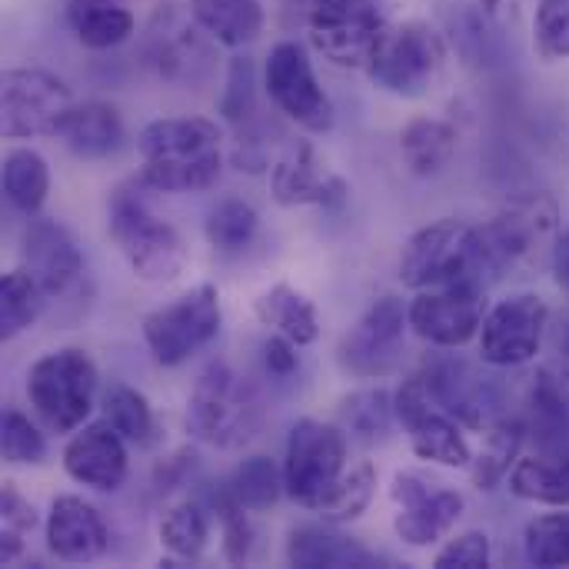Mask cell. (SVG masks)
Returning a JSON list of instances; mask_svg holds the SVG:
<instances>
[{
    "label": "cell",
    "mask_w": 569,
    "mask_h": 569,
    "mask_svg": "<svg viewBox=\"0 0 569 569\" xmlns=\"http://www.w3.org/2000/svg\"><path fill=\"white\" fill-rule=\"evenodd\" d=\"M560 227V207L547 190H527L507 200L483 227V260L487 273H513L537 267L547 253L553 257Z\"/></svg>",
    "instance_id": "obj_4"
},
{
    "label": "cell",
    "mask_w": 569,
    "mask_h": 569,
    "mask_svg": "<svg viewBox=\"0 0 569 569\" xmlns=\"http://www.w3.org/2000/svg\"><path fill=\"white\" fill-rule=\"evenodd\" d=\"M343 470H347L343 430L310 417L293 423L283 457V487L293 503L317 510V503L333 490Z\"/></svg>",
    "instance_id": "obj_10"
},
{
    "label": "cell",
    "mask_w": 569,
    "mask_h": 569,
    "mask_svg": "<svg viewBox=\"0 0 569 569\" xmlns=\"http://www.w3.org/2000/svg\"><path fill=\"white\" fill-rule=\"evenodd\" d=\"M220 127L207 117H160L140 130V180L163 193L207 190L220 177Z\"/></svg>",
    "instance_id": "obj_1"
},
{
    "label": "cell",
    "mask_w": 569,
    "mask_h": 569,
    "mask_svg": "<svg viewBox=\"0 0 569 569\" xmlns=\"http://www.w3.org/2000/svg\"><path fill=\"white\" fill-rule=\"evenodd\" d=\"M510 493L543 507H569V457H520L510 470Z\"/></svg>",
    "instance_id": "obj_27"
},
{
    "label": "cell",
    "mask_w": 569,
    "mask_h": 569,
    "mask_svg": "<svg viewBox=\"0 0 569 569\" xmlns=\"http://www.w3.org/2000/svg\"><path fill=\"white\" fill-rule=\"evenodd\" d=\"M70 23H73V33L83 47L90 50H110L117 43H123L137 20L127 7L120 3H97V7H87V10H77V13H67Z\"/></svg>",
    "instance_id": "obj_36"
},
{
    "label": "cell",
    "mask_w": 569,
    "mask_h": 569,
    "mask_svg": "<svg viewBox=\"0 0 569 569\" xmlns=\"http://www.w3.org/2000/svg\"><path fill=\"white\" fill-rule=\"evenodd\" d=\"M97 3H110V0H70L67 13H77V10H87V7H97Z\"/></svg>",
    "instance_id": "obj_48"
},
{
    "label": "cell",
    "mask_w": 569,
    "mask_h": 569,
    "mask_svg": "<svg viewBox=\"0 0 569 569\" xmlns=\"http://www.w3.org/2000/svg\"><path fill=\"white\" fill-rule=\"evenodd\" d=\"M0 450L3 460L13 467H37L47 457V440L30 417L10 407L0 420Z\"/></svg>",
    "instance_id": "obj_41"
},
{
    "label": "cell",
    "mask_w": 569,
    "mask_h": 569,
    "mask_svg": "<svg viewBox=\"0 0 569 569\" xmlns=\"http://www.w3.org/2000/svg\"><path fill=\"white\" fill-rule=\"evenodd\" d=\"M287 563L303 569L320 567H377V557L330 527H297L287 537Z\"/></svg>",
    "instance_id": "obj_22"
},
{
    "label": "cell",
    "mask_w": 569,
    "mask_h": 569,
    "mask_svg": "<svg viewBox=\"0 0 569 569\" xmlns=\"http://www.w3.org/2000/svg\"><path fill=\"white\" fill-rule=\"evenodd\" d=\"M97 397V367L80 347L43 353L27 373V400L47 433H77Z\"/></svg>",
    "instance_id": "obj_6"
},
{
    "label": "cell",
    "mask_w": 569,
    "mask_h": 569,
    "mask_svg": "<svg viewBox=\"0 0 569 569\" xmlns=\"http://www.w3.org/2000/svg\"><path fill=\"white\" fill-rule=\"evenodd\" d=\"M263 87L273 107L307 133H327L333 127V103L320 87L313 60L303 43L280 40L270 50L263 67Z\"/></svg>",
    "instance_id": "obj_11"
},
{
    "label": "cell",
    "mask_w": 569,
    "mask_h": 569,
    "mask_svg": "<svg viewBox=\"0 0 569 569\" xmlns=\"http://www.w3.org/2000/svg\"><path fill=\"white\" fill-rule=\"evenodd\" d=\"M410 330L443 350H457L480 337L487 320V287L483 280H460L443 287L417 290L407 307Z\"/></svg>",
    "instance_id": "obj_12"
},
{
    "label": "cell",
    "mask_w": 569,
    "mask_h": 569,
    "mask_svg": "<svg viewBox=\"0 0 569 569\" xmlns=\"http://www.w3.org/2000/svg\"><path fill=\"white\" fill-rule=\"evenodd\" d=\"M190 17L223 47H247L263 30L260 0H187Z\"/></svg>",
    "instance_id": "obj_25"
},
{
    "label": "cell",
    "mask_w": 569,
    "mask_h": 569,
    "mask_svg": "<svg viewBox=\"0 0 569 569\" xmlns=\"http://www.w3.org/2000/svg\"><path fill=\"white\" fill-rule=\"evenodd\" d=\"M393 407H397V420L403 423L407 440L420 460L437 463V467L470 470L473 450L460 430V420L433 400L423 377L403 380V387L393 397Z\"/></svg>",
    "instance_id": "obj_14"
},
{
    "label": "cell",
    "mask_w": 569,
    "mask_h": 569,
    "mask_svg": "<svg viewBox=\"0 0 569 569\" xmlns=\"http://www.w3.org/2000/svg\"><path fill=\"white\" fill-rule=\"evenodd\" d=\"M397 417L393 397L387 390H357L343 400L340 407V423L343 430L360 440V443H377L390 433V423Z\"/></svg>",
    "instance_id": "obj_34"
},
{
    "label": "cell",
    "mask_w": 569,
    "mask_h": 569,
    "mask_svg": "<svg viewBox=\"0 0 569 569\" xmlns=\"http://www.w3.org/2000/svg\"><path fill=\"white\" fill-rule=\"evenodd\" d=\"M523 437H527V427L520 420H497V423H490L483 430V447L473 453V463H470L473 487L493 490L510 473V467L520 460Z\"/></svg>",
    "instance_id": "obj_29"
},
{
    "label": "cell",
    "mask_w": 569,
    "mask_h": 569,
    "mask_svg": "<svg viewBox=\"0 0 569 569\" xmlns=\"http://www.w3.org/2000/svg\"><path fill=\"white\" fill-rule=\"evenodd\" d=\"M437 569H483L490 567V537L480 530L460 533L453 537L437 557H433Z\"/></svg>",
    "instance_id": "obj_44"
},
{
    "label": "cell",
    "mask_w": 569,
    "mask_h": 569,
    "mask_svg": "<svg viewBox=\"0 0 569 569\" xmlns=\"http://www.w3.org/2000/svg\"><path fill=\"white\" fill-rule=\"evenodd\" d=\"M3 193L13 210L23 217H37L50 193V170L47 160L30 147H13L3 157Z\"/></svg>",
    "instance_id": "obj_28"
},
{
    "label": "cell",
    "mask_w": 569,
    "mask_h": 569,
    "mask_svg": "<svg viewBox=\"0 0 569 569\" xmlns=\"http://www.w3.org/2000/svg\"><path fill=\"white\" fill-rule=\"evenodd\" d=\"M387 20L373 0H310L307 30L317 53L337 67L367 70Z\"/></svg>",
    "instance_id": "obj_15"
},
{
    "label": "cell",
    "mask_w": 569,
    "mask_h": 569,
    "mask_svg": "<svg viewBox=\"0 0 569 569\" xmlns=\"http://www.w3.org/2000/svg\"><path fill=\"white\" fill-rule=\"evenodd\" d=\"M393 500V530L413 547L427 550L447 540L463 517V497L447 483H433L420 473H397L390 487Z\"/></svg>",
    "instance_id": "obj_16"
},
{
    "label": "cell",
    "mask_w": 569,
    "mask_h": 569,
    "mask_svg": "<svg viewBox=\"0 0 569 569\" xmlns=\"http://www.w3.org/2000/svg\"><path fill=\"white\" fill-rule=\"evenodd\" d=\"M550 310L537 293H513L487 310L480 330V357L490 367H523L540 353Z\"/></svg>",
    "instance_id": "obj_17"
},
{
    "label": "cell",
    "mask_w": 569,
    "mask_h": 569,
    "mask_svg": "<svg viewBox=\"0 0 569 569\" xmlns=\"http://www.w3.org/2000/svg\"><path fill=\"white\" fill-rule=\"evenodd\" d=\"M23 270L33 273V280L47 290V297L70 293L83 277V253L73 240V233L57 220H30L23 230Z\"/></svg>",
    "instance_id": "obj_20"
},
{
    "label": "cell",
    "mask_w": 569,
    "mask_h": 569,
    "mask_svg": "<svg viewBox=\"0 0 569 569\" xmlns=\"http://www.w3.org/2000/svg\"><path fill=\"white\" fill-rule=\"evenodd\" d=\"M220 323H223L220 290L213 283H200L180 293L173 303L147 313L143 340L160 367H180L220 333Z\"/></svg>",
    "instance_id": "obj_9"
},
{
    "label": "cell",
    "mask_w": 569,
    "mask_h": 569,
    "mask_svg": "<svg viewBox=\"0 0 569 569\" xmlns=\"http://www.w3.org/2000/svg\"><path fill=\"white\" fill-rule=\"evenodd\" d=\"M523 550L533 567H569V507L527 523Z\"/></svg>",
    "instance_id": "obj_39"
},
{
    "label": "cell",
    "mask_w": 569,
    "mask_h": 569,
    "mask_svg": "<svg viewBox=\"0 0 569 569\" xmlns=\"http://www.w3.org/2000/svg\"><path fill=\"white\" fill-rule=\"evenodd\" d=\"M407 307L400 297H380L373 300L363 317L343 333L337 347V363L343 373L357 380H380L390 377L403 357V340H407Z\"/></svg>",
    "instance_id": "obj_13"
},
{
    "label": "cell",
    "mask_w": 569,
    "mask_h": 569,
    "mask_svg": "<svg viewBox=\"0 0 569 569\" xmlns=\"http://www.w3.org/2000/svg\"><path fill=\"white\" fill-rule=\"evenodd\" d=\"M457 127L437 117H417L400 133V153L417 177L440 173L457 153Z\"/></svg>",
    "instance_id": "obj_26"
},
{
    "label": "cell",
    "mask_w": 569,
    "mask_h": 569,
    "mask_svg": "<svg viewBox=\"0 0 569 569\" xmlns=\"http://www.w3.org/2000/svg\"><path fill=\"white\" fill-rule=\"evenodd\" d=\"M377 493V470L370 460H357L343 470V477L333 483V490L317 503L313 513L323 517V523H333V527H343V523H353L367 513L370 500Z\"/></svg>",
    "instance_id": "obj_30"
},
{
    "label": "cell",
    "mask_w": 569,
    "mask_h": 569,
    "mask_svg": "<svg viewBox=\"0 0 569 569\" xmlns=\"http://www.w3.org/2000/svg\"><path fill=\"white\" fill-rule=\"evenodd\" d=\"M160 543L177 560H197L210 543V517L200 503L183 500L160 520Z\"/></svg>",
    "instance_id": "obj_35"
},
{
    "label": "cell",
    "mask_w": 569,
    "mask_h": 569,
    "mask_svg": "<svg viewBox=\"0 0 569 569\" xmlns=\"http://www.w3.org/2000/svg\"><path fill=\"white\" fill-rule=\"evenodd\" d=\"M217 513H220V523H223V557L230 563H247L250 550H253V540H257V530L250 523V510H243L230 497V490H223V497L217 500Z\"/></svg>",
    "instance_id": "obj_43"
},
{
    "label": "cell",
    "mask_w": 569,
    "mask_h": 569,
    "mask_svg": "<svg viewBox=\"0 0 569 569\" xmlns=\"http://www.w3.org/2000/svg\"><path fill=\"white\" fill-rule=\"evenodd\" d=\"M63 470L80 487H90L97 493H113L123 487L130 470L127 440L117 433L110 420L83 423L63 450Z\"/></svg>",
    "instance_id": "obj_19"
},
{
    "label": "cell",
    "mask_w": 569,
    "mask_h": 569,
    "mask_svg": "<svg viewBox=\"0 0 569 569\" xmlns=\"http://www.w3.org/2000/svg\"><path fill=\"white\" fill-rule=\"evenodd\" d=\"M47 303V290L33 280L30 270L17 267L10 273H3L0 283V337L13 340L20 337L40 313Z\"/></svg>",
    "instance_id": "obj_31"
},
{
    "label": "cell",
    "mask_w": 569,
    "mask_h": 569,
    "mask_svg": "<svg viewBox=\"0 0 569 569\" xmlns=\"http://www.w3.org/2000/svg\"><path fill=\"white\" fill-rule=\"evenodd\" d=\"M517 7H520V0H480V10H487V17H493V20L517 17Z\"/></svg>",
    "instance_id": "obj_47"
},
{
    "label": "cell",
    "mask_w": 569,
    "mask_h": 569,
    "mask_svg": "<svg viewBox=\"0 0 569 569\" xmlns=\"http://www.w3.org/2000/svg\"><path fill=\"white\" fill-rule=\"evenodd\" d=\"M63 143L70 153H77L80 160H100V157H110L120 140H123V120L117 113L113 103L107 100H87V103H77L70 120L63 123L60 130Z\"/></svg>",
    "instance_id": "obj_23"
},
{
    "label": "cell",
    "mask_w": 569,
    "mask_h": 569,
    "mask_svg": "<svg viewBox=\"0 0 569 569\" xmlns=\"http://www.w3.org/2000/svg\"><path fill=\"white\" fill-rule=\"evenodd\" d=\"M550 263H553V277H557V283H560V287L569 293V227L560 233V237H557V247H553Z\"/></svg>",
    "instance_id": "obj_46"
},
{
    "label": "cell",
    "mask_w": 569,
    "mask_h": 569,
    "mask_svg": "<svg viewBox=\"0 0 569 569\" xmlns=\"http://www.w3.org/2000/svg\"><path fill=\"white\" fill-rule=\"evenodd\" d=\"M110 533L103 517L83 497L63 493L50 503L47 547L63 563H93L107 553Z\"/></svg>",
    "instance_id": "obj_21"
},
{
    "label": "cell",
    "mask_w": 569,
    "mask_h": 569,
    "mask_svg": "<svg viewBox=\"0 0 569 569\" xmlns=\"http://www.w3.org/2000/svg\"><path fill=\"white\" fill-rule=\"evenodd\" d=\"M450 67V50L443 33L427 20L387 23L370 53V80L393 97H427L440 87Z\"/></svg>",
    "instance_id": "obj_3"
},
{
    "label": "cell",
    "mask_w": 569,
    "mask_h": 569,
    "mask_svg": "<svg viewBox=\"0 0 569 569\" xmlns=\"http://www.w3.org/2000/svg\"><path fill=\"white\" fill-rule=\"evenodd\" d=\"M483 273H487V260H483L480 227L450 217L417 230L400 253V280L410 290L483 280Z\"/></svg>",
    "instance_id": "obj_7"
},
{
    "label": "cell",
    "mask_w": 569,
    "mask_h": 569,
    "mask_svg": "<svg viewBox=\"0 0 569 569\" xmlns=\"http://www.w3.org/2000/svg\"><path fill=\"white\" fill-rule=\"evenodd\" d=\"M253 313L267 330L293 340L297 347H310L320 337L317 307L290 283H273L270 290H263L253 303Z\"/></svg>",
    "instance_id": "obj_24"
},
{
    "label": "cell",
    "mask_w": 569,
    "mask_h": 569,
    "mask_svg": "<svg viewBox=\"0 0 569 569\" xmlns=\"http://www.w3.org/2000/svg\"><path fill=\"white\" fill-rule=\"evenodd\" d=\"M103 413L127 443H137V447L153 443L157 420H153V407L147 403V397L140 390H133L127 383H110L103 390Z\"/></svg>",
    "instance_id": "obj_33"
},
{
    "label": "cell",
    "mask_w": 569,
    "mask_h": 569,
    "mask_svg": "<svg viewBox=\"0 0 569 569\" xmlns=\"http://www.w3.org/2000/svg\"><path fill=\"white\" fill-rule=\"evenodd\" d=\"M263 407L257 390L227 363H213L200 373L187 400V430L217 450H240L260 430Z\"/></svg>",
    "instance_id": "obj_5"
},
{
    "label": "cell",
    "mask_w": 569,
    "mask_h": 569,
    "mask_svg": "<svg viewBox=\"0 0 569 569\" xmlns=\"http://www.w3.org/2000/svg\"><path fill=\"white\" fill-rule=\"evenodd\" d=\"M220 113L237 127V137H250L257 123V73L250 57H233L227 87L220 93Z\"/></svg>",
    "instance_id": "obj_38"
},
{
    "label": "cell",
    "mask_w": 569,
    "mask_h": 569,
    "mask_svg": "<svg viewBox=\"0 0 569 569\" xmlns=\"http://www.w3.org/2000/svg\"><path fill=\"white\" fill-rule=\"evenodd\" d=\"M70 87L40 67H10L0 77V130L7 140L60 137L73 113Z\"/></svg>",
    "instance_id": "obj_8"
},
{
    "label": "cell",
    "mask_w": 569,
    "mask_h": 569,
    "mask_svg": "<svg viewBox=\"0 0 569 569\" xmlns=\"http://www.w3.org/2000/svg\"><path fill=\"white\" fill-rule=\"evenodd\" d=\"M533 47L543 60H569V0H540Z\"/></svg>",
    "instance_id": "obj_42"
},
{
    "label": "cell",
    "mask_w": 569,
    "mask_h": 569,
    "mask_svg": "<svg viewBox=\"0 0 569 569\" xmlns=\"http://www.w3.org/2000/svg\"><path fill=\"white\" fill-rule=\"evenodd\" d=\"M297 343L293 340H287V337H280V333H273L270 340H267V347H263V357H267V367H270V373H277V377H287V373H293L297 370Z\"/></svg>",
    "instance_id": "obj_45"
},
{
    "label": "cell",
    "mask_w": 569,
    "mask_h": 569,
    "mask_svg": "<svg viewBox=\"0 0 569 569\" xmlns=\"http://www.w3.org/2000/svg\"><path fill=\"white\" fill-rule=\"evenodd\" d=\"M270 193L280 207H340L350 193L347 180L327 170L310 140H290L270 167Z\"/></svg>",
    "instance_id": "obj_18"
},
{
    "label": "cell",
    "mask_w": 569,
    "mask_h": 569,
    "mask_svg": "<svg viewBox=\"0 0 569 569\" xmlns=\"http://www.w3.org/2000/svg\"><path fill=\"white\" fill-rule=\"evenodd\" d=\"M230 497L250 510V513H267L270 507H277V500L287 493L283 487V470L270 460V457H250L243 460L233 477H230Z\"/></svg>",
    "instance_id": "obj_32"
},
{
    "label": "cell",
    "mask_w": 569,
    "mask_h": 569,
    "mask_svg": "<svg viewBox=\"0 0 569 569\" xmlns=\"http://www.w3.org/2000/svg\"><path fill=\"white\" fill-rule=\"evenodd\" d=\"M260 217L247 200H220L207 213V240L220 253H240L257 240Z\"/></svg>",
    "instance_id": "obj_37"
},
{
    "label": "cell",
    "mask_w": 569,
    "mask_h": 569,
    "mask_svg": "<svg viewBox=\"0 0 569 569\" xmlns=\"http://www.w3.org/2000/svg\"><path fill=\"white\" fill-rule=\"evenodd\" d=\"M37 527V510L13 483H3L0 493V563H13L23 553L27 537Z\"/></svg>",
    "instance_id": "obj_40"
},
{
    "label": "cell",
    "mask_w": 569,
    "mask_h": 569,
    "mask_svg": "<svg viewBox=\"0 0 569 569\" xmlns=\"http://www.w3.org/2000/svg\"><path fill=\"white\" fill-rule=\"evenodd\" d=\"M110 240L130 263L133 277L143 283H170L187 270V243L160 220L137 183H120L110 197Z\"/></svg>",
    "instance_id": "obj_2"
}]
</instances>
